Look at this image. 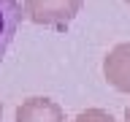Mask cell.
<instances>
[{
  "label": "cell",
  "instance_id": "obj_1",
  "mask_svg": "<svg viewBox=\"0 0 130 122\" xmlns=\"http://www.w3.org/2000/svg\"><path fill=\"white\" fill-rule=\"evenodd\" d=\"M24 19L43 27H65L81 11V0H24Z\"/></svg>",
  "mask_w": 130,
  "mask_h": 122
},
{
  "label": "cell",
  "instance_id": "obj_2",
  "mask_svg": "<svg viewBox=\"0 0 130 122\" xmlns=\"http://www.w3.org/2000/svg\"><path fill=\"white\" fill-rule=\"evenodd\" d=\"M103 76L114 89L130 92V41L117 43L103 57Z\"/></svg>",
  "mask_w": 130,
  "mask_h": 122
},
{
  "label": "cell",
  "instance_id": "obj_3",
  "mask_svg": "<svg viewBox=\"0 0 130 122\" xmlns=\"http://www.w3.org/2000/svg\"><path fill=\"white\" fill-rule=\"evenodd\" d=\"M16 122H65V111L52 98H27L16 106Z\"/></svg>",
  "mask_w": 130,
  "mask_h": 122
},
{
  "label": "cell",
  "instance_id": "obj_4",
  "mask_svg": "<svg viewBox=\"0 0 130 122\" xmlns=\"http://www.w3.org/2000/svg\"><path fill=\"white\" fill-rule=\"evenodd\" d=\"M22 19H24V11L19 0H0V60L6 57Z\"/></svg>",
  "mask_w": 130,
  "mask_h": 122
},
{
  "label": "cell",
  "instance_id": "obj_5",
  "mask_svg": "<svg viewBox=\"0 0 130 122\" xmlns=\"http://www.w3.org/2000/svg\"><path fill=\"white\" fill-rule=\"evenodd\" d=\"M73 122H114V117L108 111H103V109H87V111H81Z\"/></svg>",
  "mask_w": 130,
  "mask_h": 122
},
{
  "label": "cell",
  "instance_id": "obj_6",
  "mask_svg": "<svg viewBox=\"0 0 130 122\" xmlns=\"http://www.w3.org/2000/svg\"><path fill=\"white\" fill-rule=\"evenodd\" d=\"M125 122H130V106L125 109Z\"/></svg>",
  "mask_w": 130,
  "mask_h": 122
},
{
  "label": "cell",
  "instance_id": "obj_7",
  "mask_svg": "<svg viewBox=\"0 0 130 122\" xmlns=\"http://www.w3.org/2000/svg\"><path fill=\"white\" fill-rule=\"evenodd\" d=\"M0 117H3V103H0Z\"/></svg>",
  "mask_w": 130,
  "mask_h": 122
},
{
  "label": "cell",
  "instance_id": "obj_8",
  "mask_svg": "<svg viewBox=\"0 0 130 122\" xmlns=\"http://www.w3.org/2000/svg\"><path fill=\"white\" fill-rule=\"evenodd\" d=\"M125 3H127V6H130V0H125Z\"/></svg>",
  "mask_w": 130,
  "mask_h": 122
}]
</instances>
